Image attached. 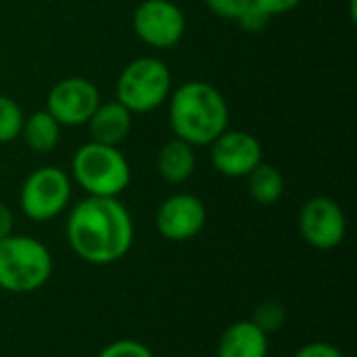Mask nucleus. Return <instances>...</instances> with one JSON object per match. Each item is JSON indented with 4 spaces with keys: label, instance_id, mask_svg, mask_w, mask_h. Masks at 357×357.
Returning <instances> with one entry per match:
<instances>
[{
    "label": "nucleus",
    "instance_id": "5701e85b",
    "mask_svg": "<svg viewBox=\"0 0 357 357\" xmlns=\"http://www.w3.org/2000/svg\"><path fill=\"white\" fill-rule=\"evenodd\" d=\"M255 6H259L264 13H268L270 17L276 15H284L293 8H297L301 4V0H251Z\"/></svg>",
    "mask_w": 357,
    "mask_h": 357
},
{
    "label": "nucleus",
    "instance_id": "aec40b11",
    "mask_svg": "<svg viewBox=\"0 0 357 357\" xmlns=\"http://www.w3.org/2000/svg\"><path fill=\"white\" fill-rule=\"evenodd\" d=\"M205 4L215 17L236 21L241 13L251 4V0H205Z\"/></svg>",
    "mask_w": 357,
    "mask_h": 357
},
{
    "label": "nucleus",
    "instance_id": "0eeeda50",
    "mask_svg": "<svg viewBox=\"0 0 357 357\" xmlns=\"http://www.w3.org/2000/svg\"><path fill=\"white\" fill-rule=\"evenodd\" d=\"M132 27L140 42L165 50L184 38L186 17L172 0H142L132 15Z\"/></svg>",
    "mask_w": 357,
    "mask_h": 357
},
{
    "label": "nucleus",
    "instance_id": "dca6fc26",
    "mask_svg": "<svg viewBox=\"0 0 357 357\" xmlns=\"http://www.w3.org/2000/svg\"><path fill=\"white\" fill-rule=\"evenodd\" d=\"M247 188L255 203L259 205H274L284 195V178L278 167L270 163H259L247 176Z\"/></svg>",
    "mask_w": 357,
    "mask_h": 357
},
{
    "label": "nucleus",
    "instance_id": "9b49d317",
    "mask_svg": "<svg viewBox=\"0 0 357 357\" xmlns=\"http://www.w3.org/2000/svg\"><path fill=\"white\" fill-rule=\"evenodd\" d=\"M157 230L163 238L174 243H184L195 238L207 224L205 203L188 192H178L167 197L157 209L155 218Z\"/></svg>",
    "mask_w": 357,
    "mask_h": 357
},
{
    "label": "nucleus",
    "instance_id": "b1692460",
    "mask_svg": "<svg viewBox=\"0 0 357 357\" xmlns=\"http://www.w3.org/2000/svg\"><path fill=\"white\" fill-rule=\"evenodd\" d=\"M13 226H15V218L13 211L0 201V241L6 238L8 234H13Z\"/></svg>",
    "mask_w": 357,
    "mask_h": 357
},
{
    "label": "nucleus",
    "instance_id": "6e6552de",
    "mask_svg": "<svg viewBox=\"0 0 357 357\" xmlns=\"http://www.w3.org/2000/svg\"><path fill=\"white\" fill-rule=\"evenodd\" d=\"M299 232L310 247L331 251L345 241L347 218L337 201L314 197L299 211Z\"/></svg>",
    "mask_w": 357,
    "mask_h": 357
},
{
    "label": "nucleus",
    "instance_id": "a211bd4d",
    "mask_svg": "<svg viewBox=\"0 0 357 357\" xmlns=\"http://www.w3.org/2000/svg\"><path fill=\"white\" fill-rule=\"evenodd\" d=\"M251 322H253L257 328H261L266 335L278 333V331L284 326V322H287V310H284V305H282L280 301H274V299L264 301V303H259V305L253 310Z\"/></svg>",
    "mask_w": 357,
    "mask_h": 357
},
{
    "label": "nucleus",
    "instance_id": "423d86ee",
    "mask_svg": "<svg viewBox=\"0 0 357 357\" xmlns=\"http://www.w3.org/2000/svg\"><path fill=\"white\" fill-rule=\"evenodd\" d=\"M71 201V178L54 165H44L31 172L19 195L23 213L31 222H50L67 209Z\"/></svg>",
    "mask_w": 357,
    "mask_h": 357
},
{
    "label": "nucleus",
    "instance_id": "1a4fd4ad",
    "mask_svg": "<svg viewBox=\"0 0 357 357\" xmlns=\"http://www.w3.org/2000/svg\"><path fill=\"white\" fill-rule=\"evenodd\" d=\"M100 105L98 88L86 77H65L56 82L46 98V111L59 126H86L96 107Z\"/></svg>",
    "mask_w": 357,
    "mask_h": 357
},
{
    "label": "nucleus",
    "instance_id": "39448f33",
    "mask_svg": "<svg viewBox=\"0 0 357 357\" xmlns=\"http://www.w3.org/2000/svg\"><path fill=\"white\" fill-rule=\"evenodd\" d=\"M172 90L169 67L157 56H138L119 73L115 100L130 113H151L167 102Z\"/></svg>",
    "mask_w": 357,
    "mask_h": 357
},
{
    "label": "nucleus",
    "instance_id": "20e7f679",
    "mask_svg": "<svg viewBox=\"0 0 357 357\" xmlns=\"http://www.w3.org/2000/svg\"><path fill=\"white\" fill-rule=\"evenodd\" d=\"M73 180L88 197H119L132 180L126 155L117 146L86 142L71 159Z\"/></svg>",
    "mask_w": 357,
    "mask_h": 357
},
{
    "label": "nucleus",
    "instance_id": "ddd939ff",
    "mask_svg": "<svg viewBox=\"0 0 357 357\" xmlns=\"http://www.w3.org/2000/svg\"><path fill=\"white\" fill-rule=\"evenodd\" d=\"M268 335L251 320H241L224 331L218 343V357H268Z\"/></svg>",
    "mask_w": 357,
    "mask_h": 357
},
{
    "label": "nucleus",
    "instance_id": "f8f14e48",
    "mask_svg": "<svg viewBox=\"0 0 357 357\" xmlns=\"http://www.w3.org/2000/svg\"><path fill=\"white\" fill-rule=\"evenodd\" d=\"M86 126L92 142L119 146L132 130V113L117 100L100 102Z\"/></svg>",
    "mask_w": 357,
    "mask_h": 357
},
{
    "label": "nucleus",
    "instance_id": "7ed1b4c3",
    "mask_svg": "<svg viewBox=\"0 0 357 357\" xmlns=\"http://www.w3.org/2000/svg\"><path fill=\"white\" fill-rule=\"evenodd\" d=\"M52 274V255L44 243L25 234L0 241V289L23 295L42 289Z\"/></svg>",
    "mask_w": 357,
    "mask_h": 357
},
{
    "label": "nucleus",
    "instance_id": "4be33fe9",
    "mask_svg": "<svg viewBox=\"0 0 357 357\" xmlns=\"http://www.w3.org/2000/svg\"><path fill=\"white\" fill-rule=\"evenodd\" d=\"M293 357H345L341 354L339 347L331 345V343H322V341H314L303 345Z\"/></svg>",
    "mask_w": 357,
    "mask_h": 357
},
{
    "label": "nucleus",
    "instance_id": "f257e3e1",
    "mask_svg": "<svg viewBox=\"0 0 357 357\" xmlns=\"http://www.w3.org/2000/svg\"><path fill=\"white\" fill-rule=\"evenodd\" d=\"M65 234L79 259L109 266L128 255L134 243V222L117 197H86L71 209Z\"/></svg>",
    "mask_w": 357,
    "mask_h": 357
},
{
    "label": "nucleus",
    "instance_id": "4468645a",
    "mask_svg": "<svg viewBox=\"0 0 357 357\" xmlns=\"http://www.w3.org/2000/svg\"><path fill=\"white\" fill-rule=\"evenodd\" d=\"M155 165L159 176L167 184H184L186 180H190L197 167L195 146L180 138H172L159 149Z\"/></svg>",
    "mask_w": 357,
    "mask_h": 357
},
{
    "label": "nucleus",
    "instance_id": "393cba45",
    "mask_svg": "<svg viewBox=\"0 0 357 357\" xmlns=\"http://www.w3.org/2000/svg\"><path fill=\"white\" fill-rule=\"evenodd\" d=\"M0 71H2V59H0Z\"/></svg>",
    "mask_w": 357,
    "mask_h": 357
},
{
    "label": "nucleus",
    "instance_id": "9d476101",
    "mask_svg": "<svg viewBox=\"0 0 357 357\" xmlns=\"http://www.w3.org/2000/svg\"><path fill=\"white\" fill-rule=\"evenodd\" d=\"M211 163L226 178H247L261 161V142L243 130H226L211 144Z\"/></svg>",
    "mask_w": 357,
    "mask_h": 357
},
{
    "label": "nucleus",
    "instance_id": "412c9836",
    "mask_svg": "<svg viewBox=\"0 0 357 357\" xmlns=\"http://www.w3.org/2000/svg\"><path fill=\"white\" fill-rule=\"evenodd\" d=\"M272 17L268 15V13H264L259 6H255L253 2L241 13V17L236 19L238 23H241V27L243 29H247V31H251V33H257V31H261L266 25H268V21H270Z\"/></svg>",
    "mask_w": 357,
    "mask_h": 357
},
{
    "label": "nucleus",
    "instance_id": "f3484780",
    "mask_svg": "<svg viewBox=\"0 0 357 357\" xmlns=\"http://www.w3.org/2000/svg\"><path fill=\"white\" fill-rule=\"evenodd\" d=\"M25 115L19 102L6 94H0V144H8L21 136Z\"/></svg>",
    "mask_w": 357,
    "mask_h": 357
},
{
    "label": "nucleus",
    "instance_id": "6ab92c4d",
    "mask_svg": "<svg viewBox=\"0 0 357 357\" xmlns=\"http://www.w3.org/2000/svg\"><path fill=\"white\" fill-rule=\"evenodd\" d=\"M98 357H155L153 351L140 343V341H132V339H119L109 343Z\"/></svg>",
    "mask_w": 357,
    "mask_h": 357
},
{
    "label": "nucleus",
    "instance_id": "2eb2a0df",
    "mask_svg": "<svg viewBox=\"0 0 357 357\" xmlns=\"http://www.w3.org/2000/svg\"><path fill=\"white\" fill-rule=\"evenodd\" d=\"M19 138H23L29 151L38 155H46L56 149L61 140V126L46 109L36 111L29 117H25Z\"/></svg>",
    "mask_w": 357,
    "mask_h": 357
},
{
    "label": "nucleus",
    "instance_id": "f03ea898",
    "mask_svg": "<svg viewBox=\"0 0 357 357\" xmlns=\"http://www.w3.org/2000/svg\"><path fill=\"white\" fill-rule=\"evenodd\" d=\"M169 126L176 138L190 146H209L222 132L228 130L230 109L224 94L201 79L184 82L172 90Z\"/></svg>",
    "mask_w": 357,
    "mask_h": 357
}]
</instances>
